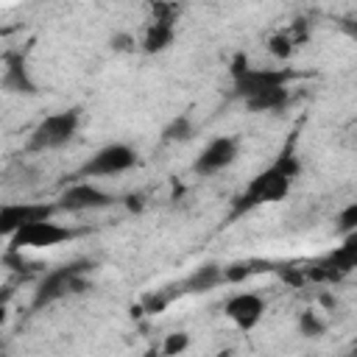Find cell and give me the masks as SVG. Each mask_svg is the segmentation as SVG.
<instances>
[{
  "instance_id": "30bf717a",
  "label": "cell",
  "mask_w": 357,
  "mask_h": 357,
  "mask_svg": "<svg viewBox=\"0 0 357 357\" xmlns=\"http://www.w3.org/2000/svg\"><path fill=\"white\" fill-rule=\"evenodd\" d=\"M240 153V142L234 137H215L212 142H206V148L198 153L192 170L201 176H212L220 173L223 167H229Z\"/></svg>"
},
{
  "instance_id": "7a4b0ae2",
  "label": "cell",
  "mask_w": 357,
  "mask_h": 357,
  "mask_svg": "<svg viewBox=\"0 0 357 357\" xmlns=\"http://www.w3.org/2000/svg\"><path fill=\"white\" fill-rule=\"evenodd\" d=\"M86 268H92L86 259H78V262H70V265H61V268H53L42 276V282L36 284L33 290V310H42V307H50L56 304L59 298H67L73 293H86L92 284L86 282Z\"/></svg>"
},
{
  "instance_id": "8992f818",
  "label": "cell",
  "mask_w": 357,
  "mask_h": 357,
  "mask_svg": "<svg viewBox=\"0 0 357 357\" xmlns=\"http://www.w3.org/2000/svg\"><path fill=\"white\" fill-rule=\"evenodd\" d=\"M78 237L75 229L70 226H61V223H53V220H42V223H31V226H22L20 231H14L8 237V251H22V248H50V245H59V243H67Z\"/></svg>"
},
{
  "instance_id": "52a82bcc",
  "label": "cell",
  "mask_w": 357,
  "mask_h": 357,
  "mask_svg": "<svg viewBox=\"0 0 357 357\" xmlns=\"http://www.w3.org/2000/svg\"><path fill=\"white\" fill-rule=\"evenodd\" d=\"M114 204H117V195H112L89 181H73L56 198L53 206H56V212H92V209H106Z\"/></svg>"
},
{
  "instance_id": "ffe728a7",
  "label": "cell",
  "mask_w": 357,
  "mask_h": 357,
  "mask_svg": "<svg viewBox=\"0 0 357 357\" xmlns=\"http://www.w3.org/2000/svg\"><path fill=\"white\" fill-rule=\"evenodd\" d=\"M337 229L346 231V234H354V229H357V204H349V206L340 212V218H337Z\"/></svg>"
},
{
  "instance_id": "2e32d148",
  "label": "cell",
  "mask_w": 357,
  "mask_h": 357,
  "mask_svg": "<svg viewBox=\"0 0 357 357\" xmlns=\"http://www.w3.org/2000/svg\"><path fill=\"white\" fill-rule=\"evenodd\" d=\"M298 332H301L304 337H321V335L326 332V324H324V318H321L318 312L304 310V312L298 315Z\"/></svg>"
},
{
  "instance_id": "ba28073f",
  "label": "cell",
  "mask_w": 357,
  "mask_h": 357,
  "mask_svg": "<svg viewBox=\"0 0 357 357\" xmlns=\"http://www.w3.org/2000/svg\"><path fill=\"white\" fill-rule=\"evenodd\" d=\"M53 215H56L53 204H31V201L6 204V206H0V237H11L14 231H20L22 226H31V223L53 220Z\"/></svg>"
},
{
  "instance_id": "603a6c76",
  "label": "cell",
  "mask_w": 357,
  "mask_h": 357,
  "mask_svg": "<svg viewBox=\"0 0 357 357\" xmlns=\"http://www.w3.org/2000/svg\"><path fill=\"white\" fill-rule=\"evenodd\" d=\"M3 33H6V31H3V28H0V36H3Z\"/></svg>"
},
{
  "instance_id": "9a60e30c",
  "label": "cell",
  "mask_w": 357,
  "mask_h": 357,
  "mask_svg": "<svg viewBox=\"0 0 357 357\" xmlns=\"http://www.w3.org/2000/svg\"><path fill=\"white\" fill-rule=\"evenodd\" d=\"M296 45H298V42L290 36V31H279V33H273V36L268 39V50H271L276 59H282V61L293 56Z\"/></svg>"
},
{
  "instance_id": "5b68a950",
  "label": "cell",
  "mask_w": 357,
  "mask_h": 357,
  "mask_svg": "<svg viewBox=\"0 0 357 357\" xmlns=\"http://www.w3.org/2000/svg\"><path fill=\"white\" fill-rule=\"evenodd\" d=\"M81 123V112L78 109H64L56 114H47L45 120L36 123V128L28 137V151H56L61 145H67Z\"/></svg>"
},
{
  "instance_id": "9c48e42d",
  "label": "cell",
  "mask_w": 357,
  "mask_h": 357,
  "mask_svg": "<svg viewBox=\"0 0 357 357\" xmlns=\"http://www.w3.org/2000/svg\"><path fill=\"white\" fill-rule=\"evenodd\" d=\"M153 8V20H151V25H148V31H145V36H142V50L145 53H162L165 47H170L173 45V36H176V14H178V8L176 6H165V3H156V6H151Z\"/></svg>"
},
{
  "instance_id": "44dd1931",
  "label": "cell",
  "mask_w": 357,
  "mask_h": 357,
  "mask_svg": "<svg viewBox=\"0 0 357 357\" xmlns=\"http://www.w3.org/2000/svg\"><path fill=\"white\" fill-rule=\"evenodd\" d=\"M112 47H114V50H134V36H128V33H114V36H112Z\"/></svg>"
},
{
  "instance_id": "e0dca14e",
  "label": "cell",
  "mask_w": 357,
  "mask_h": 357,
  "mask_svg": "<svg viewBox=\"0 0 357 357\" xmlns=\"http://www.w3.org/2000/svg\"><path fill=\"white\" fill-rule=\"evenodd\" d=\"M192 131H195V128H192V120H190L187 114H181V117H176V120L165 128L162 137H165V142H178V139H190Z\"/></svg>"
},
{
  "instance_id": "3957f363",
  "label": "cell",
  "mask_w": 357,
  "mask_h": 357,
  "mask_svg": "<svg viewBox=\"0 0 357 357\" xmlns=\"http://www.w3.org/2000/svg\"><path fill=\"white\" fill-rule=\"evenodd\" d=\"M231 78H234V92L237 98L248 100L254 95H262L268 89H279L287 86V81L293 78L290 70H276V67H251L245 53H237L231 61Z\"/></svg>"
},
{
  "instance_id": "7402d4cb",
  "label": "cell",
  "mask_w": 357,
  "mask_h": 357,
  "mask_svg": "<svg viewBox=\"0 0 357 357\" xmlns=\"http://www.w3.org/2000/svg\"><path fill=\"white\" fill-rule=\"evenodd\" d=\"M142 357H162V351H156V349H148Z\"/></svg>"
},
{
  "instance_id": "4fadbf2b",
  "label": "cell",
  "mask_w": 357,
  "mask_h": 357,
  "mask_svg": "<svg viewBox=\"0 0 357 357\" xmlns=\"http://www.w3.org/2000/svg\"><path fill=\"white\" fill-rule=\"evenodd\" d=\"M218 284H223V265L206 262V265L195 268L184 282H178L176 290H178V296L181 293H206V290H212Z\"/></svg>"
},
{
  "instance_id": "d6986e66",
  "label": "cell",
  "mask_w": 357,
  "mask_h": 357,
  "mask_svg": "<svg viewBox=\"0 0 357 357\" xmlns=\"http://www.w3.org/2000/svg\"><path fill=\"white\" fill-rule=\"evenodd\" d=\"M254 271H257V268H254V262H231V265H226V268H223V282L237 284V282L248 279Z\"/></svg>"
},
{
  "instance_id": "8fae6325",
  "label": "cell",
  "mask_w": 357,
  "mask_h": 357,
  "mask_svg": "<svg viewBox=\"0 0 357 357\" xmlns=\"http://www.w3.org/2000/svg\"><path fill=\"white\" fill-rule=\"evenodd\" d=\"M223 312L229 315V321H231L237 329L251 332V329L262 321V315H265V301H262V296H257V293H234V296L223 304Z\"/></svg>"
},
{
  "instance_id": "6da1fadb",
  "label": "cell",
  "mask_w": 357,
  "mask_h": 357,
  "mask_svg": "<svg viewBox=\"0 0 357 357\" xmlns=\"http://www.w3.org/2000/svg\"><path fill=\"white\" fill-rule=\"evenodd\" d=\"M301 165H298V156L293 153V145L287 142L284 151L279 153V159L265 167L262 173H257L251 178V184L245 187V192L234 201V209H231V218H240L262 204H273V201H282L287 192H290V184L293 178L298 176Z\"/></svg>"
},
{
  "instance_id": "ac0fdd59",
  "label": "cell",
  "mask_w": 357,
  "mask_h": 357,
  "mask_svg": "<svg viewBox=\"0 0 357 357\" xmlns=\"http://www.w3.org/2000/svg\"><path fill=\"white\" fill-rule=\"evenodd\" d=\"M187 346H190V335L187 332H170L165 337V343H162V357H178V354L187 351Z\"/></svg>"
},
{
  "instance_id": "5bb4252c",
  "label": "cell",
  "mask_w": 357,
  "mask_h": 357,
  "mask_svg": "<svg viewBox=\"0 0 357 357\" xmlns=\"http://www.w3.org/2000/svg\"><path fill=\"white\" fill-rule=\"evenodd\" d=\"M287 100H290L287 86H279V89H268V92H262V95L248 98L245 106H248L251 112H282V109L287 106Z\"/></svg>"
},
{
  "instance_id": "7c38bea8",
  "label": "cell",
  "mask_w": 357,
  "mask_h": 357,
  "mask_svg": "<svg viewBox=\"0 0 357 357\" xmlns=\"http://www.w3.org/2000/svg\"><path fill=\"white\" fill-rule=\"evenodd\" d=\"M0 86L11 95H36L39 86L36 81L31 78L28 73V64L20 53H8L6 56V67H3V75H0Z\"/></svg>"
},
{
  "instance_id": "277c9868",
  "label": "cell",
  "mask_w": 357,
  "mask_h": 357,
  "mask_svg": "<svg viewBox=\"0 0 357 357\" xmlns=\"http://www.w3.org/2000/svg\"><path fill=\"white\" fill-rule=\"evenodd\" d=\"M137 165V151L126 142H109L103 148H98L70 178L73 181H84V178H106V176H117L126 173Z\"/></svg>"
}]
</instances>
